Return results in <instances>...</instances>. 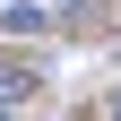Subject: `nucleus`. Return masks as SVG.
<instances>
[{"label":"nucleus","instance_id":"nucleus-2","mask_svg":"<svg viewBox=\"0 0 121 121\" xmlns=\"http://www.w3.org/2000/svg\"><path fill=\"white\" fill-rule=\"evenodd\" d=\"M112 121H121V95H112Z\"/></svg>","mask_w":121,"mask_h":121},{"label":"nucleus","instance_id":"nucleus-1","mask_svg":"<svg viewBox=\"0 0 121 121\" xmlns=\"http://www.w3.org/2000/svg\"><path fill=\"white\" fill-rule=\"evenodd\" d=\"M9 26H43V0H9Z\"/></svg>","mask_w":121,"mask_h":121},{"label":"nucleus","instance_id":"nucleus-3","mask_svg":"<svg viewBox=\"0 0 121 121\" xmlns=\"http://www.w3.org/2000/svg\"><path fill=\"white\" fill-rule=\"evenodd\" d=\"M0 121H9V112H0Z\"/></svg>","mask_w":121,"mask_h":121}]
</instances>
